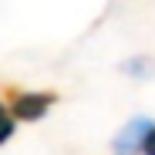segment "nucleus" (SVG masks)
<instances>
[{
	"label": "nucleus",
	"mask_w": 155,
	"mask_h": 155,
	"mask_svg": "<svg viewBox=\"0 0 155 155\" xmlns=\"http://www.w3.org/2000/svg\"><path fill=\"white\" fill-rule=\"evenodd\" d=\"M142 152H145V155H155V128H152V135H148V142H145Z\"/></svg>",
	"instance_id": "obj_4"
},
{
	"label": "nucleus",
	"mask_w": 155,
	"mask_h": 155,
	"mask_svg": "<svg viewBox=\"0 0 155 155\" xmlns=\"http://www.w3.org/2000/svg\"><path fill=\"white\" fill-rule=\"evenodd\" d=\"M58 101V94H51V91H34V94H17L14 98V118H24V121H37L44 118V111L51 108Z\"/></svg>",
	"instance_id": "obj_1"
},
{
	"label": "nucleus",
	"mask_w": 155,
	"mask_h": 155,
	"mask_svg": "<svg viewBox=\"0 0 155 155\" xmlns=\"http://www.w3.org/2000/svg\"><path fill=\"white\" fill-rule=\"evenodd\" d=\"M10 135H14V111L0 101V145H4Z\"/></svg>",
	"instance_id": "obj_3"
},
{
	"label": "nucleus",
	"mask_w": 155,
	"mask_h": 155,
	"mask_svg": "<svg viewBox=\"0 0 155 155\" xmlns=\"http://www.w3.org/2000/svg\"><path fill=\"white\" fill-rule=\"evenodd\" d=\"M152 121L148 118H132L121 132H118V138H115V145H118V152H132V148H145V142H148V135H152Z\"/></svg>",
	"instance_id": "obj_2"
}]
</instances>
